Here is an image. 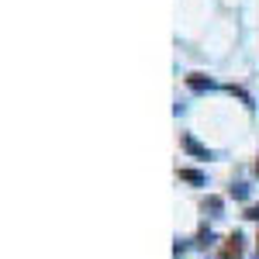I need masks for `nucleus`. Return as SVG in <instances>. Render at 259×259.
<instances>
[{"label":"nucleus","instance_id":"f257e3e1","mask_svg":"<svg viewBox=\"0 0 259 259\" xmlns=\"http://www.w3.org/2000/svg\"><path fill=\"white\" fill-rule=\"evenodd\" d=\"M221 259H242V239H239V232L225 239V245H221Z\"/></svg>","mask_w":259,"mask_h":259},{"label":"nucleus","instance_id":"f03ea898","mask_svg":"<svg viewBox=\"0 0 259 259\" xmlns=\"http://www.w3.org/2000/svg\"><path fill=\"white\" fill-rule=\"evenodd\" d=\"M187 83H190L194 90H204V87H211V80H207V76H200V73H190V76H187Z\"/></svg>","mask_w":259,"mask_h":259},{"label":"nucleus","instance_id":"7ed1b4c3","mask_svg":"<svg viewBox=\"0 0 259 259\" xmlns=\"http://www.w3.org/2000/svg\"><path fill=\"white\" fill-rule=\"evenodd\" d=\"M183 145H187V149H190L194 156H200V159H207V152H204V149H200V145H197L194 139H190V135H183Z\"/></svg>","mask_w":259,"mask_h":259},{"label":"nucleus","instance_id":"20e7f679","mask_svg":"<svg viewBox=\"0 0 259 259\" xmlns=\"http://www.w3.org/2000/svg\"><path fill=\"white\" fill-rule=\"evenodd\" d=\"M180 180H190V183H200V173H197V169H180Z\"/></svg>","mask_w":259,"mask_h":259},{"label":"nucleus","instance_id":"39448f33","mask_svg":"<svg viewBox=\"0 0 259 259\" xmlns=\"http://www.w3.org/2000/svg\"><path fill=\"white\" fill-rule=\"evenodd\" d=\"M245 218H252V221H259V204H252L249 211H245Z\"/></svg>","mask_w":259,"mask_h":259},{"label":"nucleus","instance_id":"423d86ee","mask_svg":"<svg viewBox=\"0 0 259 259\" xmlns=\"http://www.w3.org/2000/svg\"><path fill=\"white\" fill-rule=\"evenodd\" d=\"M256 173H259V159H256Z\"/></svg>","mask_w":259,"mask_h":259}]
</instances>
